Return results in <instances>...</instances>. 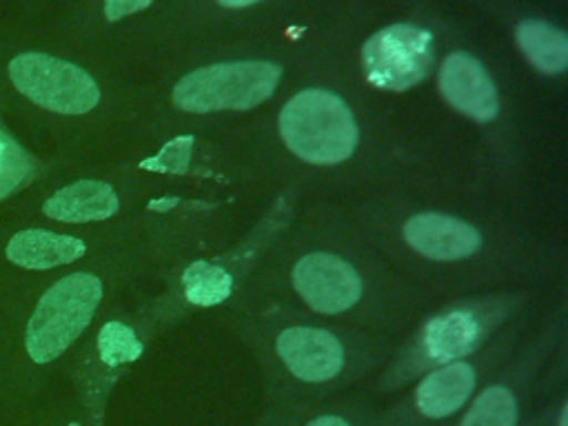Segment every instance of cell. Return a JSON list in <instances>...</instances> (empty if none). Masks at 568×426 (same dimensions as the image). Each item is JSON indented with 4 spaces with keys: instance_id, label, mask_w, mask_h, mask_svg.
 <instances>
[{
    "instance_id": "obj_21",
    "label": "cell",
    "mask_w": 568,
    "mask_h": 426,
    "mask_svg": "<svg viewBox=\"0 0 568 426\" xmlns=\"http://www.w3.org/2000/svg\"><path fill=\"white\" fill-rule=\"evenodd\" d=\"M306 426H348V424H346L344 419L335 417V415H322V417H317V419L308 422Z\"/></svg>"
},
{
    "instance_id": "obj_22",
    "label": "cell",
    "mask_w": 568,
    "mask_h": 426,
    "mask_svg": "<svg viewBox=\"0 0 568 426\" xmlns=\"http://www.w3.org/2000/svg\"><path fill=\"white\" fill-rule=\"evenodd\" d=\"M175 204H178V197H160V200H151V202H149V209L164 213V211H169V209L175 206Z\"/></svg>"
},
{
    "instance_id": "obj_2",
    "label": "cell",
    "mask_w": 568,
    "mask_h": 426,
    "mask_svg": "<svg viewBox=\"0 0 568 426\" xmlns=\"http://www.w3.org/2000/svg\"><path fill=\"white\" fill-rule=\"evenodd\" d=\"M102 300V282L91 273L58 280L38 302L24 333V346L36 364L62 355L89 326Z\"/></svg>"
},
{
    "instance_id": "obj_18",
    "label": "cell",
    "mask_w": 568,
    "mask_h": 426,
    "mask_svg": "<svg viewBox=\"0 0 568 426\" xmlns=\"http://www.w3.org/2000/svg\"><path fill=\"white\" fill-rule=\"evenodd\" d=\"M144 346L135 333L122 322H106L98 335V353L106 366H120L142 355Z\"/></svg>"
},
{
    "instance_id": "obj_7",
    "label": "cell",
    "mask_w": 568,
    "mask_h": 426,
    "mask_svg": "<svg viewBox=\"0 0 568 426\" xmlns=\"http://www.w3.org/2000/svg\"><path fill=\"white\" fill-rule=\"evenodd\" d=\"M439 91L459 113L488 122L499 111L497 89L486 69L468 53H450L439 69Z\"/></svg>"
},
{
    "instance_id": "obj_1",
    "label": "cell",
    "mask_w": 568,
    "mask_h": 426,
    "mask_svg": "<svg viewBox=\"0 0 568 426\" xmlns=\"http://www.w3.org/2000/svg\"><path fill=\"white\" fill-rule=\"evenodd\" d=\"M286 146L311 164H337L357 144V124L342 98L324 89H304L280 113Z\"/></svg>"
},
{
    "instance_id": "obj_9",
    "label": "cell",
    "mask_w": 568,
    "mask_h": 426,
    "mask_svg": "<svg viewBox=\"0 0 568 426\" xmlns=\"http://www.w3.org/2000/svg\"><path fill=\"white\" fill-rule=\"evenodd\" d=\"M404 237L413 251L430 260H462L479 248V233L450 215L417 213L404 224Z\"/></svg>"
},
{
    "instance_id": "obj_10",
    "label": "cell",
    "mask_w": 568,
    "mask_h": 426,
    "mask_svg": "<svg viewBox=\"0 0 568 426\" xmlns=\"http://www.w3.org/2000/svg\"><path fill=\"white\" fill-rule=\"evenodd\" d=\"M115 191L100 180H80L55 191L44 204L42 213L58 222H95L118 213Z\"/></svg>"
},
{
    "instance_id": "obj_19",
    "label": "cell",
    "mask_w": 568,
    "mask_h": 426,
    "mask_svg": "<svg viewBox=\"0 0 568 426\" xmlns=\"http://www.w3.org/2000/svg\"><path fill=\"white\" fill-rule=\"evenodd\" d=\"M193 135H180L169 140L160 153L142 160V169L153 171V173H178L184 175L189 169V160H191V149H193Z\"/></svg>"
},
{
    "instance_id": "obj_3",
    "label": "cell",
    "mask_w": 568,
    "mask_h": 426,
    "mask_svg": "<svg viewBox=\"0 0 568 426\" xmlns=\"http://www.w3.org/2000/svg\"><path fill=\"white\" fill-rule=\"evenodd\" d=\"M280 67L262 60L220 62L184 75L173 89L175 106L195 113L253 109L275 91Z\"/></svg>"
},
{
    "instance_id": "obj_4",
    "label": "cell",
    "mask_w": 568,
    "mask_h": 426,
    "mask_svg": "<svg viewBox=\"0 0 568 426\" xmlns=\"http://www.w3.org/2000/svg\"><path fill=\"white\" fill-rule=\"evenodd\" d=\"M9 80L38 106L64 115L89 113L100 102V89L84 69L38 51L16 55Z\"/></svg>"
},
{
    "instance_id": "obj_13",
    "label": "cell",
    "mask_w": 568,
    "mask_h": 426,
    "mask_svg": "<svg viewBox=\"0 0 568 426\" xmlns=\"http://www.w3.org/2000/svg\"><path fill=\"white\" fill-rule=\"evenodd\" d=\"M479 322L468 311H453L428 322L424 351L433 362H453L468 355L479 344Z\"/></svg>"
},
{
    "instance_id": "obj_25",
    "label": "cell",
    "mask_w": 568,
    "mask_h": 426,
    "mask_svg": "<svg viewBox=\"0 0 568 426\" xmlns=\"http://www.w3.org/2000/svg\"><path fill=\"white\" fill-rule=\"evenodd\" d=\"M69 426H80V424H69Z\"/></svg>"
},
{
    "instance_id": "obj_6",
    "label": "cell",
    "mask_w": 568,
    "mask_h": 426,
    "mask_svg": "<svg viewBox=\"0 0 568 426\" xmlns=\"http://www.w3.org/2000/svg\"><path fill=\"white\" fill-rule=\"evenodd\" d=\"M293 284L302 300L320 313H342L351 308L362 293L355 268L328 253L304 255L293 268Z\"/></svg>"
},
{
    "instance_id": "obj_23",
    "label": "cell",
    "mask_w": 568,
    "mask_h": 426,
    "mask_svg": "<svg viewBox=\"0 0 568 426\" xmlns=\"http://www.w3.org/2000/svg\"><path fill=\"white\" fill-rule=\"evenodd\" d=\"M566 419H568V406H564V408H561V415H559V426H566V424H568Z\"/></svg>"
},
{
    "instance_id": "obj_5",
    "label": "cell",
    "mask_w": 568,
    "mask_h": 426,
    "mask_svg": "<svg viewBox=\"0 0 568 426\" xmlns=\"http://www.w3.org/2000/svg\"><path fill=\"white\" fill-rule=\"evenodd\" d=\"M362 64L371 84L388 91L410 89L433 67V36L413 24H390L364 42Z\"/></svg>"
},
{
    "instance_id": "obj_14",
    "label": "cell",
    "mask_w": 568,
    "mask_h": 426,
    "mask_svg": "<svg viewBox=\"0 0 568 426\" xmlns=\"http://www.w3.org/2000/svg\"><path fill=\"white\" fill-rule=\"evenodd\" d=\"M515 40L528 62L541 73H561L568 64V38L561 29L544 20H521Z\"/></svg>"
},
{
    "instance_id": "obj_17",
    "label": "cell",
    "mask_w": 568,
    "mask_h": 426,
    "mask_svg": "<svg viewBox=\"0 0 568 426\" xmlns=\"http://www.w3.org/2000/svg\"><path fill=\"white\" fill-rule=\"evenodd\" d=\"M38 164L7 131L0 129V200L33 180Z\"/></svg>"
},
{
    "instance_id": "obj_20",
    "label": "cell",
    "mask_w": 568,
    "mask_h": 426,
    "mask_svg": "<svg viewBox=\"0 0 568 426\" xmlns=\"http://www.w3.org/2000/svg\"><path fill=\"white\" fill-rule=\"evenodd\" d=\"M151 2L149 0H138V2H122V0H109L106 4H104V16H106V20H120V18H124V16H129V13H133V11H140V9H146Z\"/></svg>"
},
{
    "instance_id": "obj_12",
    "label": "cell",
    "mask_w": 568,
    "mask_h": 426,
    "mask_svg": "<svg viewBox=\"0 0 568 426\" xmlns=\"http://www.w3.org/2000/svg\"><path fill=\"white\" fill-rule=\"evenodd\" d=\"M473 386H475L473 368L464 362H453L426 375L419 382L415 390V402L426 417H433V419L446 417L468 399Z\"/></svg>"
},
{
    "instance_id": "obj_11",
    "label": "cell",
    "mask_w": 568,
    "mask_h": 426,
    "mask_svg": "<svg viewBox=\"0 0 568 426\" xmlns=\"http://www.w3.org/2000/svg\"><path fill=\"white\" fill-rule=\"evenodd\" d=\"M84 242L44 229L18 231L7 244V257L22 268H55L82 257Z\"/></svg>"
},
{
    "instance_id": "obj_24",
    "label": "cell",
    "mask_w": 568,
    "mask_h": 426,
    "mask_svg": "<svg viewBox=\"0 0 568 426\" xmlns=\"http://www.w3.org/2000/svg\"><path fill=\"white\" fill-rule=\"evenodd\" d=\"M248 4H253L251 0L248 2H222V7H248Z\"/></svg>"
},
{
    "instance_id": "obj_15",
    "label": "cell",
    "mask_w": 568,
    "mask_h": 426,
    "mask_svg": "<svg viewBox=\"0 0 568 426\" xmlns=\"http://www.w3.org/2000/svg\"><path fill=\"white\" fill-rule=\"evenodd\" d=\"M182 284L186 300L195 306H215L233 291V277L229 271L206 260L189 264L182 273Z\"/></svg>"
},
{
    "instance_id": "obj_16",
    "label": "cell",
    "mask_w": 568,
    "mask_h": 426,
    "mask_svg": "<svg viewBox=\"0 0 568 426\" xmlns=\"http://www.w3.org/2000/svg\"><path fill=\"white\" fill-rule=\"evenodd\" d=\"M515 397L501 386H490L479 393L459 426H515Z\"/></svg>"
},
{
    "instance_id": "obj_8",
    "label": "cell",
    "mask_w": 568,
    "mask_h": 426,
    "mask_svg": "<svg viewBox=\"0 0 568 426\" xmlns=\"http://www.w3.org/2000/svg\"><path fill=\"white\" fill-rule=\"evenodd\" d=\"M277 353L288 371L304 382H326L344 366L339 342L322 328L293 326L280 333Z\"/></svg>"
}]
</instances>
